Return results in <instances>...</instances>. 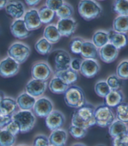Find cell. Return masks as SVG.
Instances as JSON below:
<instances>
[{
    "mask_svg": "<svg viewBox=\"0 0 128 146\" xmlns=\"http://www.w3.org/2000/svg\"><path fill=\"white\" fill-rule=\"evenodd\" d=\"M12 121H14L19 125L20 132L26 133L31 131L36 124V116L31 111H16L11 116Z\"/></svg>",
    "mask_w": 128,
    "mask_h": 146,
    "instance_id": "277c9868",
    "label": "cell"
},
{
    "mask_svg": "<svg viewBox=\"0 0 128 146\" xmlns=\"http://www.w3.org/2000/svg\"><path fill=\"white\" fill-rule=\"evenodd\" d=\"M49 138L46 135L43 134H39L34 139L33 146H50Z\"/></svg>",
    "mask_w": 128,
    "mask_h": 146,
    "instance_id": "b9f144b4",
    "label": "cell"
},
{
    "mask_svg": "<svg viewBox=\"0 0 128 146\" xmlns=\"http://www.w3.org/2000/svg\"><path fill=\"white\" fill-rule=\"evenodd\" d=\"M78 23L74 19L70 18L59 19L56 27L61 36L70 37L76 30Z\"/></svg>",
    "mask_w": 128,
    "mask_h": 146,
    "instance_id": "8fae6325",
    "label": "cell"
},
{
    "mask_svg": "<svg viewBox=\"0 0 128 146\" xmlns=\"http://www.w3.org/2000/svg\"><path fill=\"white\" fill-rule=\"evenodd\" d=\"M80 54L84 59H96L99 57V49L91 41H84Z\"/></svg>",
    "mask_w": 128,
    "mask_h": 146,
    "instance_id": "44dd1931",
    "label": "cell"
},
{
    "mask_svg": "<svg viewBox=\"0 0 128 146\" xmlns=\"http://www.w3.org/2000/svg\"><path fill=\"white\" fill-rule=\"evenodd\" d=\"M94 109V106L90 103H86L81 108L77 109L73 114L71 125L86 129L96 125Z\"/></svg>",
    "mask_w": 128,
    "mask_h": 146,
    "instance_id": "6da1fadb",
    "label": "cell"
},
{
    "mask_svg": "<svg viewBox=\"0 0 128 146\" xmlns=\"http://www.w3.org/2000/svg\"><path fill=\"white\" fill-rule=\"evenodd\" d=\"M19 71V64L11 58L7 56L0 61V76L3 78H11Z\"/></svg>",
    "mask_w": 128,
    "mask_h": 146,
    "instance_id": "9c48e42d",
    "label": "cell"
},
{
    "mask_svg": "<svg viewBox=\"0 0 128 146\" xmlns=\"http://www.w3.org/2000/svg\"><path fill=\"white\" fill-rule=\"evenodd\" d=\"M16 101L18 107L21 111H31L34 107L36 99L24 92L19 95Z\"/></svg>",
    "mask_w": 128,
    "mask_h": 146,
    "instance_id": "7402d4cb",
    "label": "cell"
},
{
    "mask_svg": "<svg viewBox=\"0 0 128 146\" xmlns=\"http://www.w3.org/2000/svg\"><path fill=\"white\" fill-rule=\"evenodd\" d=\"M65 122V117L61 111L53 110L45 117V123L50 130L53 131L61 129Z\"/></svg>",
    "mask_w": 128,
    "mask_h": 146,
    "instance_id": "7c38bea8",
    "label": "cell"
},
{
    "mask_svg": "<svg viewBox=\"0 0 128 146\" xmlns=\"http://www.w3.org/2000/svg\"><path fill=\"white\" fill-rule=\"evenodd\" d=\"M124 94L120 90H111L104 98V104L109 108H116L123 103Z\"/></svg>",
    "mask_w": 128,
    "mask_h": 146,
    "instance_id": "cb8c5ba5",
    "label": "cell"
},
{
    "mask_svg": "<svg viewBox=\"0 0 128 146\" xmlns=\"http://www.w3.org/2000/svg\"><path fill=\"white\" fill-rule=\"evenodd\" d=\"M107 84L109 86L111 90H119L122 86V81L117 76L116 74L109 76L106 79Z\"/></svg>",
    "mask_w": 128,
    "mask_h": 146,
    "instance_id": "60d3db41",
    "label": "cell"
},
{
    "mask_svg": "<svg viewBox=\"0 0 128 146\" xmlns=\"http://www.w3.org/2000/svg\"><path fill=\"white\" fill-rule=\"evenodd\" d=\"M84 40L81 37H74L71 39L70 43V48L71 51L73 54H80L82 46L84 42Z\"/></svg>",
    "mask_w": 128,
    "mask_h": 146,
    "instance_id": "74e56055",
    "label": "cell"
},
{
    "mask_svg": "<svg viewBox=\"0 0 128 146\" xmlns=\"http://www.w3.org/2000/svg\"><path fill=\"white\" fill-rule=\"evenodd\" d=\"M94 115L96 124L101 127H109L116 120L112 109L104 104L95 108Z\"/></svg>",
    "mask_w": 128,
    "mask_h": 146,
    "instance_id": "5b68a950",
    "label": "cell"
},
{
    "mask_svg": "<svg viewBox=\"0 0 128 146\" xmlns=\"http://www.w3.org/2000/svg\"><path fill=\"white\" fill-rule=\"evenodd\" d=\"M95 146H106V145H105L104 144H97V145H95Z\"/></svg>",
    "mask_w": 128,
    "mask_h": 146,
    "instance_id": "f5cc1de1",
    "label": "cell"
},
{
    "mask_svg": "<svg viewBox=\"0 0 128 146\" xmlns=\"http://www.w3.org/2000/svg\"><path fill=\"white\" fill-rule=\"evenodd\" d=\"M18 146H28L27 145H25V144H21V145H19Z\"/></svg>",
    "mask_w": 128,
    "mask_h": 146,
    "instance_id": "db71d44e",
    "label": "cell"
},
{
    "mask_svg": "<svg viewBox=\"0 0 128 146\" xmlns=\"http://www.w3.org/2000/svg\"><path fill=\"white\" fill-rule=\"evenodd\" d=\"M26 28L29 31H33L41 27L42 23L39 18L38 10L32 8L25 12L23 18Z\"/></svg>",
    "mask_w": 128,
    "mask_h": 146,
    "instance_id": "5bb4252c",
    "label": "cell"
},
{
    "mask_svg": "<svg viewBox=\"0 0 128 146\" xmlns=\"http://www.w3.org/2000/svg\"><path fill=\"white\" fill-rule=\"evenodd\" d=\"M43 38L51 44H55L60 40L61 36L59 33L56 25L51 24L46 26L43 32Z\"/></svg>",
    "mask_w": 128,
    "mask_h": 146,
    "instance_id": "4316f807",
    "label": "cell"
},
{
    "mask_svg": "<svg viewBox=\"0 0 128 146\" xmlns=\"http://www.w3.org/2000/svg\"><path fill=\"white\" fill-rule=\"evenodd\" d=\"M114 12L119 15L128 16V0H117L113 6Z\"/></svg>",
    "mask_w": 128,
    "mask_h": 146,
    "instance_id": "e575fe53",
    "label": "cell"
},
{
    "mask_svg": "<svg viewBox=\"0 0 128 146\" xmlns=\"http://www.w3.org/2000/svg\"><path fill=\"white\" fill-rule=\"evenodd\" d=\"M65 1L62 0H58V1H52V0H48L46 1V6L48 7L51 10L56 12L60 8L61 6L64 4Z\"/></svg>",
    "mask_w": 128,
    "mask_h": 146,
    "instance_id": "f6af8a7d",
    "label": "cell"
},
{
    "mask_svg": "<svg viewBox=\"0 0 128 146\" xmlns=\"http://www.w3.org/2000/svg\"><path fill=\"white\" fill-rule=\"evenodd\" d=\"M109 42L116 47L118 50L126 46L128 44V36L126 33L114 31L113 29L108 31Z\"/></svg>",
    "mask_w": 128,
    "mask_h": 146,
    "instance_id": "ffe728a7",
    "label": "cell"
},
{
    "mask_svg": "<svg viewBox=\"0 0 128 146\" xmlns=\"http://www.w3.org/2000/svg\"><path fill=\"white\" fill-rule=\"evenodd\" d=\"M50 146H51V145H50Z\"/></svg>",
    "mask_w": 128,
    "mask_h": 146,
    "instance_id": "11a10c76",
    "label": "cell"
},
{
    "mask_svg": "<svg viewBox=\"0 0 128 146\" xmlns=\"http://www.w3.org/2000/svg\"><path fill=\"white\" fill-rule=\"evenodd\" d=\"M34 48L39 54L46 55L51 52L52 45L44 38H41L37 41L34 45Z\"/></svg>",
    "mask_w": 128,
    "mask_h": 146,
    "instance_id": "1f68e13d",
    "label": "cell"
},
{
    "mask_svg": "<svg viewBox=\"0 0 128 146\" xmlns=\"http://www.w3.org/2000/svg\"><path fill=\"white\" fill-rule=\"evenodd\" d=\"M50 59L53 63L54 72L66 70L70 68L72 58L70 54L64 49H57L52 52Z\"/></svg>",
    "mask_w": 128,
    "mask_h": 146,
    "instance_id": "52a82bcc",
    "label": "cell"
},
{
    "mask_svg": "<svg viewBox=\"0 0 128 146\" xmlns=\"http://www.w3.org/2000/svg\"><path fill=\"white\" fill-rule=\"evenodd\" d=\"M39 16L41 21L43 24H49L54 18L56 13L54 11L47 7L46 5L42 6L38 10Z\"/></svg>",
    "mask_w": 128,
    "mask_h": 146,
    "instance_id": "4dcf8cb0",
    "label": "cell"
},
{
    "mask_svg": "<svg viewBox=\"0 0 128 146\" xmlns=\"http://www.w3.org/2000/svg\"><path fill=\"white\" fill-rule=\"evenodd\" d=\"M68 84L61 80L60 78L54 76L49 83V89L54 94H64L69 88Z\"/></svg>",
    "mask_w": 128,
    "mask_h": 146,
    "instance_id": "83f0119b",
    "label": "cell"
},
{
    "mask_svg": "<svg viewBox=\"0 0 128 146\" xmlns=\"http://www.w3.org/2000/svg\"><path fill=\"white\" fill-rule=\"evenodd\" d=\"M94 91L97 96L104 98L111 90L106 81L100 80L95 84Z\"/></svg>",
    "mask_w": 128,
    "mask_h": 146,
    "instance_id": "d590c367",
    "label": "cell"
},
{
    "mask_svg": "<svg viewBox=\"0 0 128 146\" xmlns=\"http://www.w3.org/2000/svg\"><path fill=\"white\" fill-rule=\"evenodd\" d=\"M113 146H128V135L127 133L113 139Z\"/></svg>",
    "mask_w": 128,
    "mask_h": 146,
    "instance_id": "ee69618b",
    "label": "cell"
},
{
    "mask_svg": "<svg viewBox=\"0 0 128 146\" xmlns=\"http://www.w3.org/2000/svg\"><path fill=\"white\" fill-rule=\"evenodd\" d=\"M83 61V59L80 58H72L70 64V68L76 72L80 71Z\"/></svg>",
    "mask_w": 128,
    "mask_h": 146,
    "instance_id": "bcb514c9",
    "label": "cell"
},
{
    "mask_svg": "<svg viewBox=\"0 0 128 146\" xmlns=\"http://www.w3.org/2000/svg\"><path fill=\"white\" fill-rule=\"evenodd\" d=\"M71 146H87V145H86L83 143H76V144H74Z\"/></svg>",
    "mask_w": 128,
    "mask_h": 146,
    "instance_id": "816d5d0a",
    "label": "cell"
},
{
    "mask_svg": "<svg viewBox=\"0 0 128 146\" xmlns=\"http://www.w3.org/2000/svg\"><path fill=\"white\" fill-rule=\"evenodd\" d=\"M78 9L80 16L86 21H91L99 17L103 11L99 3L93 0L80 1Z\"/></svg>",
    "mask_w": 128,
    "mask_h": 146,
    "instance_id": "7a4b0ae2",
    "label": "cell"
},
{
    "mask_svg": "<svg viewBox=\"0 0 128 146\" xmlns=\"http://www.w3.org/2000/svg\"><path fill=\"white\" fill-rule=\"evenodd\" d=\"M32 146H33V145H32Z\"/></svg>",
    "mask_w": 128,
    "mask_h": 146,
    "instance_id": "9f6ffc18",
    "label": "cell"
},
{
    "mask_svg": "<svg viewBox=\"0 0 128 146\" xmlns=\"http://www.w3.org/2000/svg\"><path fill=\"white\" fill-rule=\"evenodd\" d=\"M54 76L60 78L64 83L70 86L76 82L78 79V72L70 68L66 70L54 72Z\"/></svg>",
    "mask_w": 128,
    "mask_h": 146,
    "instance_id": "d4e9b609",
    "label": "cell"
},
{
    "mask_svg": "<svg viewBox=\"0 0 128 146\" xmlns=\"http://www.w3.org/2000/svg\"><path fill=\"white\" fill-rule=\"evenodd\" d=\"M52 102L47 97L39 98L36 99L32 110L35 115L39 117H46L53 111Z\"/></svg>",
    "mask_w": 128,
    "mask_h": 146,
    "instance_id": "30bf717a",
    "label": "cell"
},
{
    "mask_svg": "<svg viewBox=\"0 0 128 146\" xmlns=\"http://www.w3.org/2000/svg\"><path fill=\"white\" fill-rule=\"evenodd\" d=\"M10 30L13 36L19 39L27 38L31 35V31L26 28L23 19L21 18L16 19L11 23Z\"/></svg>",
    "mask_w": 128,
    "mask_h": 146,
    "instance_id": "2e32d148",
    "label": "cell"
},
{
    "mask_svg": "<svg viewBox=\"0 0 128 146\" xmlns=\"http://www.w3.org/2000/svg\"><path fill=\"white\" fill-rule=\"evenodd\" d=\"M16 101L13 98L5 96L0 101V114L6 116H12L17 110Z\"/></svg>",
    "mask_w": 128,
    "mask_h": 146,
    "instance_id": "ac0fdd59",
    "label": "cell"
},
{
    "mask_svg": "<svg viewBox=\"0 0 128 146\" xmlns=\"http://www.w3.org/2000/svg\"><path fill=\"white\" fill-rule=\"evenodd\" d=\"M74 11L73 6L66 2H64L60 8L55 12L56 15L60 19L70 18L74 15Z\"/></svg>",
    "mask_w": 128,
    "mask_h": 146,
    "instance_id": "d6a6232c",
    "label": "cell"
},
{
    "mask_svg": "<svg viewBox=\"0 0 128 146\" xmlns=\"http://www.w3.org/2000/svg\"><path fill=\"white\" fill-rule=\"evenodd\" d=\"M118 54L119 50L109 42L99 49V57L106 63H111L115 61Z\"/></svg>",
    "mask_w": 128,
    "mask_h": 146,
    "instance_id": "e0dca14e",
    "label": "cell"
},
{
    "mask_svg": "<svg viewBox=\"0 0 128 146\" xmlns=\"http://www.w3.org/2000/svg\"><path fill=\"white\" fill-rule=\"evenodd\" d=\"M40 1L38 0H28V1H25V3L29 6H34L38 5Z\"/></svg>",
    "mask_w": 128,
    "mask_h": 146,
    "instance_id": "c3c4849f",
    "label": "cell"
},
{
    "mask_svg": "<svg viewBox=\"0 0 128 146\" xmlns=\"http://www.w3.org/2000/svg\"><path fill=\"white\" fill-rule=\"evenodd\" d=\"M64 101L69 107L79 109L86 103L84 92L77 86H69L64 93Z\"/></svg>",
    "mask_w": 128,
    "mask_h": 146,
    "instance_id": "3957f363",
    "label": "cell"
},
{
    "mask_svg": "<svg viewBox=\"0 0 128 146\" xmlns=\"http://www.w3.org/2000/svg\"><path fill=\"white\" fill-rule=\"evenodd\" d=\"M16 142V136L5 129H0V146H13Z\"/></svg>",
    "mask_w": 128,
    "mask_h": 146,
    "instance_id": "836d02e7",
    "label": "cell"
},
{
    "mask_svg": "<svg viewBox=\"0 0 128 146\" xmlns=\"http://www.w3.org/2000/svg\"><path fill=\"white\" fill-rule=\"evenodd\" d=\"M116 118L124 123H128V104L123 102L117 106Z\"/></svg>",
    "mask_w": 128,
    "mask_h": 146,
    "instance_id": "8d00e7d4",
    "label": "cell"
},
{
    "mask_svg": "<svg viewBox=\"0 0 128 146\" xmlns=\"http://www.w3.org/2000/svg\"><path fill=\"white\" fill-rule=\"evenodd\" d=\"M113 30L117 33H126L128 32V16L119 15L114 19Z\"/></svg>",
    "mask_w": 128,
    "mask_h": 146,
    "instance_id": "f546056e",
    "label": "cell"
},
{
    "mask_svg": "<svg viewBox=\"0 0 128 146\" xmlns=\"http://www.w3.org/2000/svg\"><path fill=\"white\" fill-rule=\"evenodd\" d=\"M8 2V1H6V0H5V1H0V10L3 8H5Z\"/></svg>",
    "mask_w": 128,
    "mask_h": 146,
    "instance_id": "681fc988",
    "label": "cell"
},
{
    "mask_svg": "<svg viewBox=\"0 0 128 146\" xmlns=\"http://www.w3.org/2000/svg\"><path fill=\"white\" fill-rule=\"evenodd\" d=\"M5 96V94L4 92L0 91V101H1V99H3V98H4Z\"/></svg>",
    "mask_w": 128,
    "mask_h": 146,
    "instance_id": "f907efd6",
    "label": "cell"
},
{
    "mask_svg": "<svg viewBox=\"0 0 128 146\" xmlns=\"http://www.w3.org/2000/svg\"><path fill=\"white\" fill-rule=\"evenodd\" d=\"M116 75L121 79H128V61H121L116 69Z\"/></svg>",
    "mask_w": 128,
    "mask_h": 146,
    "instance_id": "ab89813d",
    "label": "cell"
},
{
    "mask_svg": "<svg viewBox=\"0 0 128 146\" xmlns=\"http://www.w3.org/2000/svg\"><path fill=\"white\" fill-rule=\"evenodd\" d=\"M99 69V64L96 59H84L80 71L84 77L93 78L97 74Z\"/></svg>",
    "mask_w": 128,
    "mask_h": 146,
    "instance_id": "9a60e30c",
    "label": "cell"
},
{
    "mask_svg": "<svg viewBox=\"0 0 128 146\" xmlns=\"http://www.w3.org/2000/svg\"><path fill=\"white\" fill-rule=\"evenodd\" d=\"M92 42L98 49L109 43V33L105 30H98L94 33L92 38Z\"/></svg>",
    "mask_w": 128,
    "mask_h": 146,
    "instance_id": "f1b7e54d",
    "label": "cell"
},
{
    "mask_svg": "<svg viewBox=\"0 0 128 146\" xmlns=\"http://www.w3.org/2000/svg\"><path fill=\"white\" fill-rule=\"evenodd\" d=\"M11 120V116H6L0 114V129L5 128Z\"/></svg>",
    "mask_w": 128,
    "mask_h": 146,
    "instance_id": "7dc6e473",
    "label": "cell"
},
{
    "mask_svg": "<svg viewBox=\"0 0 128 146\" xmlns=\"http://www.w3.org/2000/svg\"><path fill=\"white\" fill-rule=\"evenodd\" d=\"M127 131V125L117 119L109 126V134L113 139L126 134Z\"/></svg>",
    "mask_w": 128,
    "mask_h": 146,
    "instance_id": "484cf974",
    "label": "cell"
},
{
    "mask_svg": "<svg viewBox=\"0 0 128 146\" xmlns=\"http://www.w3.org/2000/svg\"><path fill=\"white\" fill-rule=\"evenodd\" d=\"M31 54V49L29 46L21 42H15L9 46L8 49L9 57L14 59L19 64L24 63Z\"/></svg>",
    "mask_w": 128,
    "mask_h": 146,
    "instance_id": "8992f818",
    "label": "cell"
},
{
    "mask_svg": "<svg viewBox=\"0 0 128 146\" xmlns=\"http://www.w3.org/2000/svg\"><path fill=\"white\" fill-rule=\"evenodd\" d=\"M69 132L75 139H83L86 135L88 129L71 125L69 127Z\"/></svg>",
    "mask_w": 128,
    "mask_h": 146,
    "instance_id": "f35d334b",
    "label": "cell"
},
{
    "mask_svg": "<svg viewBox=\"0 0 128 146\" xmlns=\"http://www.w3.org/2000/svg\"><path fill=\"white\" fill-rule=\"evenodd\" d=\"M3 129H5L6 131H8L9 133H11L15 136H16L20 132V128H19V126L17 124V122H16L15 121L12 120L5 128Z\"/></svg>",
    "mask_w": 128,
    "mask_h": 146,
    "instance_id": "7bdbcfd3",
    "label": "cell"
},
{
    "mask_svg": "<svg viewBox=\"0 0 128 146\" xmlns=\"http://www.w3.org/2000/svg\"><path fill=\"white\" fill-rule=\"evenodd\" d=\"M47 88V81H42L32 79L27 82L26 92L34 98H39L44 93Z\"/></svg>",
    "mask_w": 128,
    "mask_h": 146,
    "instance_id": "4fadbf2b",
    "label": "cell"
},
{
    "mask_svg": "<svg viewBox=\"0 0 128 146\" xmlns=\"http://www.w3.org/2000/svg\"><path fill=\"white\" fill-rule=\"evenodd\" d=\"M67 140L68 132L62 129L52 131L49 137V141L51 146H65Z\"/></svg>",
    "mask_w": 128,
    "mask_h": 146,
    "instance_id": "603a6c76",
    "label": "cell"
},
{
    "mask_svg": "<svg viewBox=\"0 0 128 146\" xmlns=\"http://www.w3.org/2000/svg\"><path fill=\"white\" fill-rule=\"evenodd\" d=\"M31 72L32 79L47 81L52 74V69L48 62L39 61L32 65Z\"/></svg>",
    "mask_w": 128,
    "mask_h": 146,
    "instance_id": "ba28073f",
    "label": "cell"
},
{
    "mask_svg": "<svg viewBox=\"0 0 128 146\" xmlns=\"http://www.w3.org/2000/svg\"><path fill=\"white\" fill-rule=\"evenodd\" d=\"M7 14L13 19H21L25 13V7L23 3L21 1L8 2L5 7Z\"/></svg>",
    "mask_w": 128,
    "mask_h": 146,
    "instance_id": "d6986e66",
    "label": "cell"
}]
</instances>
